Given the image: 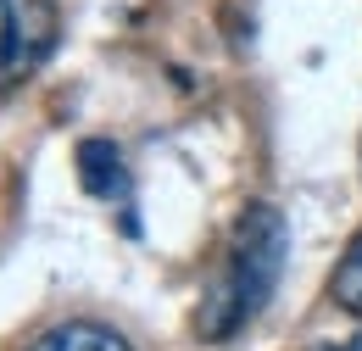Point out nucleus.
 I'll return each instance as SVG.
<instances>
[{"label": "nucleus", "instance_id": "nucleus-1", "mask_svg": "<svg viewBox=\"0 0 362 351\" xmlns=\"http://www.w3.org/2000/svg\"><path fill=\"white\" fill-rule=\"evenodd\" d=\"M284 257H290V223H284V212L268 207V201H251L234 218V229H228L223 263H218L201 307H195V335L201 340H234L273 301Z\"/></svg>", "mask_w": 362, "mask_h": 351}, {"label": "nucleus", "instance_id": "nucleus-4", "mask_svg": "<svg viewBox=\"0 0 362 351\" xmlns=\"http://www.w3.org/2000/svg\"><path fill=\"white\" fill-rule=\"evenodd\" d=\"M28 351H134V346L95 318H67V323H50L45 335H34Z\"/></svg>", "mask_w": 362, "mask_h": 351}, {"label": "nucleus", "instance_id": "nucleus-6", "mask_svg": "<svg viewBox=\"0 0 362 351\" xmlns=\"http://www.w3.org/2000/svg\"><path fill=\"white\" fill-rule=\"evenodd\" d=\"M323 351H362V335L357 340H340V346H323Z\"/></svg>", "mask_w": 362, "mask_h": 351}, {"label": "nucleus", "instance_id": "nucleus-5", "mask_svg": "<svg viewBox=\"0 0 362 351\" xmlns=\"http://www.w3.org/2000/svg\"><path fill=\"white\" fill-rule=\"evenodd\" d=\"M329 301H334L340 312H351V318H362V229L346 240L340 263H334V273H329Z\"/></svg>", "mask_w": 362, "mask_h": 351}, {"label": "nucleus", "instance_id": "nucleus-3", "mask_svg": "<svg viewBox=\"0 0 362 351\" xmlns=\"http://www.w3.org/2000/svg\"><path fill=\"white\" fill-rule=\"evenodd\" d=\"M78 184L90 190L95 201H117L123 207V223H129V234H134V178H129V168H123V151L112 145V139H84L78 145Z\"/></svg>", "mask_w": 362, "mask_h": 351}, {"label": "nucleus", "instance_id": "nucleus-2", "mask_svg": "<svg viewBox=\"0 0 362 351\" xmlns=\"http://www.w3.org/2000/svg\"><path fill=\"white\" fill-rule=\"evenodd\" d=\"M56 40L50 0H0V89L28 79Z\"/></svg>", "mask_w": 362, "mask_h": 351}]
</instances>
